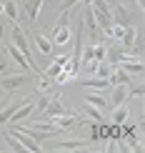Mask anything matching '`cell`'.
Wrapping results in <instances>:
<instances>
[{
    "mask_svg": "<svg viewBox=\"0 0 145 153\" xmlns=\"http://www.w3.org/2000/svg\"><path fill=\"white\" fill-rule=\"evenodd\" d=\"M85 100H88V103H90V105H95V108H100V111H103V108L108 105V100H105L103 95H98V93H88V98H85Z\"/></svg>",
    "mask_w": 145,
    "mask_h": 153,
    "instance_id": "cell-20",
    "label": "cell"
},
{
    "mask_svg": "<svg viewBox=\"0 0 145 153\" xmlns=\"http://www.w3.org/2000/svg\"><path fill=\"white\" fill-rule=\"evenodd\" d=\"M85 88H98V91H105V88H110V80L108 78H88V80H80Z\"/></svg>",
    "mask_w": 145,
    "mask_h": 153,
    "instance_id": "cell-11",
    "label": "cell"
},
{
    "mask_svg": "<svg viewBox=\"0 0 145 153\" xmlns=\"http://www.w3.org/2000/svg\"><path fill=\"white\" fill-rule=\"evenodd\" d=\"M8 55H10L13 60H18L23 68H33V63H30L28 58H25V55H23V53H20V50H18L15 45H8Z\"/></svg>",
    "mask_w": 145,
    "mask_h": 153,
    "instance_id": "cell-10",
    "label": "cell"
},
{
    "mask_svg": "<svg viewBox=\"0 0 145 153\" xmlns=\"http://www.w3.org/2000/svg\"><path fill=\"white\" fill-rule=\"evenodd\" d=\"M43 0H25V10H28V20L35 23L38 20V10H40Z\"/></svg>",
    "mask_w": 145,
    "mask_h": 153,
    "instance_id": "cell-8",
    "label": "cell"
},
{
    "mask_svg": "<svg viewBox=\"0 0 145 153\" xmlns=\"http://www.w3.org/2000/svg\"><path fill=\"white\" fill-rule=\"evenodd\" d=\"M108 58V45L105 43H98L95 45V60H105Z\"/></svg>",
    "mask_w": 145,
    "mask_h": 153,
    "instance_id": "cell-25",
    "label": "cell"
},
{
    "mask_svg": "<svg viewBox=\"0 0 145 153\" xmlns=\"http://www.w3.org/2000/svg\"><path fill=\"white\" fill-rule=\"evenodd\" d=\"M60 71H63V68L58 65V63H53V65L48 68V78H50V80H55V78H58V73H60Z\"/></svg>",
    "mask_w": 145,
    "mask_h": 153,
    "instance_id": "cell-27",
    "label": "cell"
},
{
    "mask_svg": "<svg viewBox=\"0 0 145 153\" xmlns=\"http://www.w3.org/2000/svg\"><path fill=\"white\" fill-rule=\"evenodd\" d=\"M143 63L140 60H130V58H123V71L125 73H130V75H133V73H143Z\"/></svg>",
    "mask_w": 145,
    "mask_h": 153,
    "instance_id": "cell-13",
    "label": "cell"
},
{
    "mask_svg": "<svg viewBox=\"0 0 145 153\" xmlns=\"http://www.w3.org/2000/svg\"><path fill=\"white\" fill-rule=\"evenodd\" d=\"M3 10H5V15H8L10 20H15V18H18V8H15V0H5V3H3Z\"/></svg>",
    "mask_w": 145,
    "mask_h": 153,
    "instance_id": "cell-22",
    "label": "cell"
},
{
    "mask_svg": "<svg viewBox=\"0 0 145 153\" xmlns=\"http://www.w3.org/2000/svg\"><path fill=\"white\" fill-rule=\"evenodd\" d=\"M33 103H25V105H20V108H15V111H13V116H10V120H13V123H20V120L23 118H28L30 116V113H33Z\"/></svg>",
    "mask_w": 145,
    "mask_h": 153,
    "instance_id": "cell-6",
    "label": "cell"
},
{
    "mask_svg": "<svg viewBox=\"0 0 145 153\" xmlns=\"http://www.w3.org/2000/svg\"><path fill=\"white\" fill-rule=\"evenodd\" d=\"M48 120H53L55 126H58V128H70V126L75 123V116H68V113H60V116H55V118H48Z\"/></svg>",
    "mask_w": 145,
    "mask_h": 153,
    "instance_id": "cell-9",
    "label": "cell"
},
{
    "mask_svg": "<svg viewBox=\"0 0 145 153\" xmlns=\"http://www.w3.org/2000/svg\"><path fill=\"white\" fill-rule=\"evenodd\" d=\"M35 43H38V48H40L43 55H53V43H50L45 35H35Z\"/></svg>",
    "mask_w": 145,
    "mask_h": 153,
    "instance_id": "cell-16",
    "label": "cell"
},
{
    "mask_svg": "<svg viewBox=\"0 0 145 153\" xmlns=\"http://www.w3.org/2000/svg\"><path fill=\"white\" fill-rule=\"evenodd\" d=\"M90 8H93V13H95L98 25H103L105 30L115 23V20H113V13H110V8H108V0H90Z\"/></svg>",
    "mask_w": 145,
    "mask_h": 153,
    "instance_id": "cell-1",
    "label": "cell"
},
{
    "mask_svg": "<svg viewBox=\"0 0 145 153\" xmlns=\"http://www.w3.org/2000/svg\"><path fill=\"white\" fill-rule=\"evenodd\" d=\"M0 13H3V5H0Z\"/></svg>",
    "mask_w": 145,
    "mask_h": 153,
    "instance_id": "cell-37",
    "label": "cell"
},
{
    "mask_svg": "<svg viewBox=\"0 0 145 153\" xmlns=\"http://www.w3.org/2000/svg\"><path fill=\"white\" fill-rule=\"evenodd\" d=\"M93 58H95V45H88L85 53H83V63L85 60H93Z\"/></svg>",
    "mask_w": 145,
    "mask_h": 153,
    "instance_id": "cell-30",
    "label": "cell"
},
{
    "mask_svg": "<svg viewBox=\"0 0 145 153\" xmlns=\"http://www.w3.org/2000/svg\"><path fill=\"white\" fill-rule=\"evenodd\" d=\"M98 78H108V75H110V68L108 65H105V63H98Z\"/></svg>",
    "mask_w": 145,
    "mask_h": 153,
    "instance_id": "cell-28",
    "label": "cell"
},
{
    "mask_svg": "<svg viewBox=\"0 0 145 153\" xmlns=\"http://www.w3.org/2000/svg\"><path fill=\"white\" fill-rule=\"evenodd\" d=\"M50 83H53V80H50L48 75H45V78H40V80H38V88H40V91H48V88H50Z\"/></svg>",
    "mask_w": 145,
    "mask_h": 153,
    "instance_id": "cell-32",
    "label": "cell"
},
{
    "mask_svg": "<svg viewBox=\"0 0 145 153\" xmlns=\"http://www.w3.org/2000/svg\"><path fill=\"white\" fill-rule=\"evenodd\" d=\"M98 63H100V60H95V58H93V60H85V71H88V75H93V73L98 71Z\"/></svg>",
    "mask_w": 145,
    "mask_h": 153,
    "instance_id": "cell-29",
    "label": "cell"
},
{
    "mask_svg": "<svg viewBox=\"0 0 145 153\" xmlns=\"http://www.w3.org/2000/svg\"><path fill=\"white\" fill-rule=\"evenodd\" d=\"M45 113H48V118H55V116H60L63 113V105H60V95H55L53 100L45 105Z\"/></svg>",
    "mask_w": 145,
    "mask_h": 153,
    "instance_id": "cell-12",
    "label": "cell"
},
{
    "mask_svg": "<svg viewBox=\"0 0 145 153\" xmlns=\"http://www.w3.org/2000/svg\"><path fill=\"white\" fill-rule=\"evenodd\" d=\"M25 80H28L25 75H10V78H5V80H3V88H5V91H15V88H18V85H23Z\"/></svg>",
    "mask_w": 145,
    "mask_h": 153,
    "instance_id": "cell-15",
    "label": "cell"
},
{
    "mask_svg": "<svg viewBox=\"0 0 145 153\" xmlns=\"http://www.w3.org/2000/svg\"><path fill=\"white\" fill-rule=\"evenodd\" d=\"M143 93H145L143 85H135V88H133V95H138V98H143Z\"/></svg>",
    "mask_w": 145,
    "mask_h": 153,
    "instance_id": "cell-34",
    "label": "cell"
},
{
    "mask_svg": "<svg viewBox=\"0 0 145 153\" xmlns=\"http://www.w3.org/2000/svg\"><path fill=\"white\" fill-rule=\"evenodd\" d=\"M128 118V108H125L123 103L115 108V113H113V123H123V120Z\"/></svg>",
    "mask_w": 145,
    "mask_h": 153,
    "instance_id": "cell-23",
    "label": "cell"
},
{
    "mask_svg": "<svg viewBox=\"0 0 145 153\" xmlns=\"http://www.w3.org/2000/svg\"><path fill=\"white\" fill-rule=\"evenodd\" d=\"M83 20H85V25L90 28V35L98 30V20H95V13H93V8H90V3H85V10H83Z\"/></svg>",
    "mask_w": 145,
    "mask_h": 153,
    "instance_id": "cell-7",
    "label": "cell"
},
{
    "mask_svg": "<svg viewBox=\"0 0 145 153\" xmlns=\"http://www.w3.org/2000/svg\"><path fill=\"white\" fill-rule=\"evenodd\" d=\"M110 13H113V20H118L120 25H130V13L125 10L118 0H113V10Z\"/></svg>",
    "mask_w": 145,
    "mask_h": 153,
    "instance_id": "cell-5",
    "label": "cell"
},
{
    "mask_svg": "<svg viewBox=\"0 0 145 153\" xmlns=\"http://www.w3.org/2000/svg\"><path fill=\"white\" fill-rule=\"evenodd\" d=\"M113 85H125V83H130V73H125V71H118V73H113L108 75Z\"/></svg>",
    "mask_w": 145,
    "mask_h": 153,
    "instance_id": "cell-18",
    "label": "cell"
},
{
    "mask_svg": "<svg viewBox=\"0 0 145 153\" xmlns=\"http://www.w3.org/2000/svg\"><path fill=\"white\" fill-rule=\"evenodd\" d=\"M80 148H88L85 141H65L58 146V151H80Z\"/></svg>",
    "mask_w": 145,
    "mask_h": 153,
    "instance_id": "cell-19",
    "label": "cell"
},
{
    "mask_svg": "<svg viewBox=\"0 0 145 153\" xmlns=\"http://www.w3.org/2000/svg\"><path fill=\"white\" fill-rule=\"evenodd\" d=\"M125 98H128V88H125V85H115V93H113V103L120 105Z\"/></svg>",
    "mask_w": 145,
    "mask_h": 153,
    "instance_id": "cell-21",
    "label": "cell"
},
{
    "mask_svg": "<svg viewBox=\"0 0 145 153\" xmlns=\"http://www.w3.org/2000/svg\"><path fill=\"white\" fill-rule=\"evenodd\" d=\"M88 113H90V118H93V120H103V113H100V108L90 105V103H88Z\"/></svg>",
    "mask_w": 145,
    "mask_h": 153,
    "instance_id": "cell-26",
    "label": "cell"
},
{
    "mask_svg": "<svg viewBox=\"0 0 145 153\" xmlns=\"http://www.w3.org/2000/svg\"><path fill=\"white\" fill-rule=\"evenodd\" d=\"M15 103H10V105H5V108H0V123H5V120H10V116H13V111H15Z\"/></svg>",
    "mask_w": 145,
    "mask_h": 153,
    "instance_id": "cell-24",
    "label": "cell"
},
{
    "mask_svg": "<svg viewBox=\"0 0 145 153\" xmlns=\"http://www.w3.org/2000/svg\"><path fill=\"white\" fill-rule=\"evenodd\" d=\"M78 3H80V0H65V3L60 5V13H68V10L73 8V5H78Z\"/></svg>",
    "mask_w": 145,
    "mask_h": 153,
    "instance_id": "cell-31",
    "label": "cell"
},
{
    "mask_svg": "<svg viewBox=\"0 0 145 153\" xmlns=\"http://www.w3.org/2000/svg\"><path fill=\"white\" fill-rule=\"evenodd\" d=\"M3 33H5V25L0 23V40H3Z\"/></svg>",
    "mask_w": 145,
    "mask_h": 153,
    "instance_id": "cell-36",
    "label": "cell"
},
{
    "mask_svg": "<svg viewBox=\"0 0 145 153\" xmlns=\"http://www.w3.org/2000/svg\"><path fill=\"white\" fill-rule=\"evenodd\" d=\"M65 15H68V13H60L58 28H55V33H53V43H55V45H68V40H70V25H68Z\"/></svg>",
    "mask_w": 145,
    "mask_h": 153,
    "instance_id": "cell-4",
    "label": "cell"
},
{
    "mask_svg": "<svg viewBox=\"0 0 145 153\" xmlns=\"http://www.w3.org/2000/svg\"><path fill=\"white\" fill-rule=\"evenodd\" d=\"M10 133H13V136H15L18 141L25 146V151H33V153H40V151H43V146L38 143L35 138L30 136V133H25L23 128H18V126H10Z\"/></svg>",
    "mask_w": 145,
    "mask_h": 153,
    "instance_id": "cell-3",
    "label": "cell"
},
{
    "mask_svg": "<svg viewBox=\"0 0 145 153\" xmlns=\"http://www.w3.org/2000/svg\"><path fill=\"white\" fill-rule=\"evenodd\" d=\"M0 71H5V55H0Z\"/></svg>",
    "mask_w": 145,
    "mask_h": 153,
    "instance_id": "cell-35",
    "label": "cell"
},
{
    "mask_svg": "<svg viewBox=\"0 0 145 153\" xmlns=\"http://www.w3.org/2000/svg\"><path fill=\"white\" fill-rule=\"evenodd\" d=\"M135 38H138V33H135V28H133V25H128V30H125V35L120 38V40H123V48H133V43H135Z\"/></svg>",
    "mask_w": 145,
    "mask_h": 153,
    "instance_id": "cell-17",
    "label": "cell"
},
{
    "mask_svg": "<svg viewBox=\"0 0 145 153\" xmlns=\"http://www.w3.org/2000/svg\"><path fill=\"white\" fill-rule=\"evenodd\" d=\"M13 45H15L18 50H20V53L25 55V58H28L30 63H33V71L38 73V65H35V60H33V55H30V45H28V40H25V33H23V28L20 25H13Z\"/></svg>",
    "mask_w": 145,
    "mask_h": 153,
    "instance_id": "cell-2",
    "label": "cell"
},
{
    "mask_svg": "<svg viewBox=\"0 0 145 153\" xmlns=\"http://www.w3.org/2000/svg\"><path fill=\"white\" fill-rule=\"evenodd\" d=\"M68 60H70V58H68V55H60V58H55V63H58V65H60V68H63V65H65V63H68Z\"/></svg>",
    "mask_w": 145,
    "mask_h": 153,
    "instance_id": "cell-33",
    "label": "cell"
},
{
    "mask_svg": "<svg viewBox=\"0 0 145 153\" xmlns=\"http://www.w3.org/2000/svg\"><path fill=\"white\" fill-rule=\"evenodd\" d=\"M125 30H128V25H120V23H113L105 33H108V38H113V40H120V38L125 35Z\"/></svg>",
    "mask_w": 145,
    "mask_h": 153,
    "instance_id": "cell-14",
    "label": "cell"
}]
</instances>
